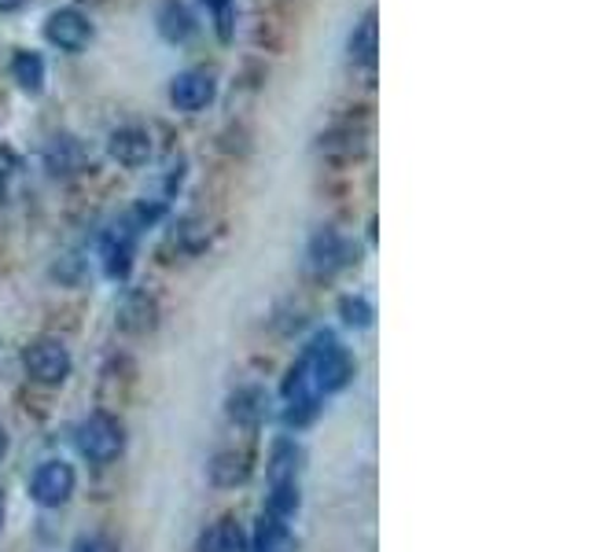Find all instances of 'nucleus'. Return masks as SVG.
<instances>
[{"label": "nucleus", "mask_w": 589, "mask_h": 552, "mask_svg": "<svg viewBox=\"0 0 589 552\" xmlns=\"http://www.w3.org/2000/svg\"><path fill=\"white\" fill-rule=\"evenodd\" d=\"M303 369L306 376H313L317 390H324V395L343 390L354 380V358L347 354V346H340V339H335L332 332L317 335L310 343V350H306L303 358Z\"/></svg>", "instance_id": "nucleus-1"}, {"label": "nucleus", "mask_w": 589, "mask_h": 552, "mask_svg": "<svg viewBox=\"0 0 589 552\" xmlns=\"http://www.w3.org/2000/svg\"><path fill=\"white\" fill-rule=\"evenodd\" d=\"M121 442H126V435H121L118 420H111L107 413L89 416L78 427V449L92 464H111L121 453Z\"/></svg>", "instance_id": "nucleus-2"}, {"label": "nucleus", "mask_w": 589, "mask_h": 552, "mask_svg": "<svg viewBox=\"0 0 589 552\" xmlns=\"http://www.w3.org/2000/svg\"><path fill=\"white\" fill-rule=\"evenodd\" d=\"M74 483H78V479H74V467L67 461H49V464H41L34 472L30 493H34L37 504H44V509H60V504L71 501Z\"/></svg>", "instance_id": "nucleus-3"}, {"label": "nucleus", "mask_w": 589, "mask_h": 552, "mask_svg": "<svg viewBox=\"0 0 589 552\" xmlns=\"http://www.w3.org/2000/svg\"><path fill=\"white\" fill-rule=\"evenodd\" d=\"M23 364L37 383H63L71 372V354H67V346L55 339H37L26 346Z\"/></svg>", "instance_id": "nucleus-4"}, {"label": "nucleus", "mask_w": 589, "mask_h": 552, "mask_svg": "<svg viewBox=\"0 0 589 552\" xmlns=\"http://www.w3.org/2000/svg\"><path fill=\"white\" fill-rule=\"evenodd\" d=\"M100 251H104V273L111 280H126L129 269H133V255H137V218L111 224Z\"/></svg>", "instance_id": "nucleus-5"}, {"label": "nucleus", "mask_w": 589, "mask_h": 552, "mask_svg": "<svg viewBox=\"0 0 589 552\" xmlns=\"http://www.w3.org/2000/svg\"><path fill=\"white\" fill-rule=\"evenodd\" d=\"M44 37H49V44H55L60 52H81L92 41V23L78 8H60V12H52L49 23H44Z\"/></svg>", "instance_id": "nucleus-6"}, {"label": "nucleus", "mask_w": 589, "mask_h": 552, "mask_svg": "<svg viewBox=\"0 0 589 552\" xmlns=\"http://www.w3.org/2000/svg\"><path fill=\"white\" fill-rule=\"evenodd\" d=\"M214 92H218V86H214V78L207 70H184L174 78L170 86V100L177 111H203L214 100Z\"/></svg>", "instance_id": "nucleus-7"}, {"label": "nucleus", "mask_w": 589, "mask_h": 552, "mask_svg": "<svg viewBox=\"0 0 589 552\" xmlns=\"http://www.w3.org/2000/svg\"><path fill=\"white\" fill-rule=\"evenodd\" d=\"M111 158L126 166V170H137V166H144L152 158V137L137 126L118 129V133H111Z\"/></svg>", "instance_id": "nucleus-8"}, {"label": "nucleus", "mask_w": 589, "mask_h": 552, "mask_svg": "<svg viewBox=\"0 0 589 552\" xmlns=\"http://www.w3.org/2000/svg\"><path fill=\"white\" fill-rule=\"evenodd\" d=\"M310 261L317 273H335V269L350 266V243L332 229H321L310 243Z\"/></svg>", "instance_id": "nucleus-9"}, {"label": "nucleus", "mask_w": 589, "mask_h": 552, "mask_svg": "<svg viewBox=\"0 0 589 552\" xmlns=\"http://www.w3.org/2000/svg\"><path fill=\"white\" fill-rule=\"evenodd\" d=\"M155 23H158V34H163L170 44H184L195 34V15L181 4V0H166V4L158 8Z\"/></svg>", "instance_id": "nucleus-10"}, {"label": "nucleus", "mask_w": 589, "mask_h": 552, "mask_svg": "<svg viewBox=\"0 0 589 552\" xmlns=\"http://www.w3.org/2000/svg\"><path fill=\"white\" fill-rule=\"evenodd\" d=\"M200 552H247V535L232 519H221L210 530H203Z\"/></svg>", "instance_id": "nucleus-11"}, {"label": "nucleus", "mask_w": 589, "mask_h": 552, "mask_svg": "<svg viewBox=\"0 0 589 552\" xmlns=\"http://www.w3.org/2000/svg\"><path fill=\"white\" fill-rule=\"evenodd\" d=\"M229 416L236 420V424H247V427L261 424V416H266V395H261L258 387L236 390V395L229 398Z\"/></svg>", "instance_id": "nucleus-12"}, {"label": "nucleus", "mask_w": 589, "mask_h": 552, "mask_svg": "<svg viewBox=\"0 0 589 552\" xmlns=\"http://www.w3.org/2000/svg\"><path fill=\"white\" fill-rule=\"evenodd\" d=\"M12 78L18 81V89H26V92H34V97H37V92L44 89V60L37 52H30V49L15 52Z\"/></svg>", "instance_id": "nucleus-13"}, {"label": "nucleus", "mask_w": 589, "mask_h": 552, "mask_svg": "<svg viewBox=\"0 0 589 552\" xmlns=\"http://www.w3.org/2000/svg\"><path fill=\"white\" fill-rule=\"evenodd\" d=\"M376 52H380V37H376V15H364L358 23V30L350 34V60L354 63H376Z\"/></svg>", "instance_id": "nucleus-14"}, {"label": "nucleus", "mask_w": 589, "mask_h": 552, "mask_svg": "<svg viewBox=\"0 0 589 552\" xmlns=\"http://www.w3.org/2000/svg\"><path fill=\"white\" fill-rule=\"evenodd\" d=\"M121 324L129 332H144L155 324V303L148 295H129V303L121 306Z\"/></svg>", "instance_id": "nucleus-15"}, {"label": "nucleus", "mask_w": 589, "mask_h": 552, "mask_svg": "<svg viewBox=\"0 0 589 552\" xmlns=\"http://www.w3.org/2000/svg\"><path fill=\"white\" fill-rule=\"evenodd\" d=\"M81 166V147L71 137H60L49 147V170L52 174H74Z\"/></svg>", "instance_id": "nucleus-16"}, {"label": "nucleus", "mask_w": 589, "mask_h": 552, "mask_svg": "<svg viewBox=\"0 0 589 552\" xmlns=\"http://www.w3.org/2000/svg\"><path fill=\"white\" fill-rule=\"evenodd\" d=\"M287 541V527L280 516H261L258 519V538H255V552H280V545Z\"/></svg>", "instance_id": "nucleus-17"}, {"label": "nucleus", "mask_w": 589, "mask_h": 552, "mask_svg": "<svg viewBox=\"0 0 589 552\" xmlns=\"http://www.w3.org/2000/svg\"><path fill=\"white\" fill-rule=\"evenodd\" d=\"M298 446L295 442H277L273 449V467H269V475H273V483H292L295 472H298Z\"/></svg>", "instance_id": "nucleus-18"}, {"label": "nucleus", "mask_w": 589, "mask_h": 552, "mask_svg": "<svg viewBox=\"0 0 589 552\" xmlns=\"http://www.w3.org/2000/svg\"><path fill=\"white\" fill-rule=\"evenodd\" d=\"M210 475L218 486H236L247 479V464H243V457H236V453H221L218 461L210 464Z\"/></svg>", "instance_id": "nucleus-19"}, {"label": "nucleus", "mask_w": 589, "mask_h": 552, "mask_svg": "<svg viewBox=\"0 0 589 552\" xmlns=\"http://www.w3.org/2000/svg\"><path fill=\"white\" fill-rule=\"evenodd\" d=\"M203 4L210 8V15H214V30H218L221 41H232V23H236V0H203Z\"/></svg>", "instance_id": "nucleus-20"}, {"label": "nucleus", "mask_w": 589, "mask_h": 552, "mask_svg": "<svg viewBox=\"0 0 589 552\" xmlns=\"http://www.w3.org/2000/svg\"><path fill=\"white\" fill-rule=\"evenodd\" d=\"M298 509V486L292 483H273V493H269V512L280 519H287Z\"/></svg>", "instance_id": "nucleus-21"}, {"label": "nucleus", "mask_w": 589, "mask_h": 552, "mask_svg": "<svg viewBox=\"0 0 589 552\" xmlns=\"http://www.w3.org/2000/svg\"><path fill=\"white\" fill-rule=\"evenodd\" d=\"M317 416V398L306 390V395H292L287 398V409H284V420L292 427H306L310 420Z\"/></svg>", "instance_id": "nucleus-22"}, {"label": "nucleus", "mask_w": 589, "mask_h": 552, "mask_svg": "<svg viewBox=\"0 0 589 552\" xmlns=\"http://www.w3.org/2000/svg\"><path fill=\"white\" fill-rule=\"evenodd\" d=\"M343 317H347V324H354V329H369L372 324V310L361 298H343Z\"/></svg>", "instance_id": "nucleus-23"}, {"label": "nucleus", "mask_w": 589, "mask_h": 552, "mask_svg": "<svg viewBox=\"0 0 589 552\" xmlns=\"http://www.w3.org/2000/svg\"><path fill=\"white\" fill-rule=\"evenodd\" d=\"M71 552H118V545L104 535H89V538H78L74 541Z\"/></svg>", "instance_id": "nucleus-24"}, {"label": "nucleus", "mask_w": 589, "mask_h": 552, "mask_svg": "<svg viewBox=\"0 0 589 552\" xmlns=\"http://www.w3.org/2000/svg\"><path fill=\"white\" fill-rule=\"evenodd\" d=\"M26 0H0V12H15V8H23Z\"/></svg>", "instance_id": "nucleus-25"}, {"label": "nucleus", "mask_w": 589, "mask_h": 552, "mask_svg": "<svg viewBox=\"0 0 589 552\" xmlns=\"http://www.w3.org/2000/svg\"><path fill=\"white\" fill-rule=\"evenodd\" d=\"M4 189H8V170L0 166V203H4Z\"/></svg>", "instance_id": "nucleus-26"}, {"label": "nucleus", "mask_w": 589, "mask_h": 552, "mask_svg": "<svg viewBox=\"0 0 589 552\" xmlns=\"http://www.w3.org/2000/svg\"><path fill=\"white\" fill-rule=\"evenodd\" d=\"M8 453V435H4V427H0V457Z\"/></svg>", "instance_id": "nucleus-27"}, {"label": "nucleus", "mask_w": 589, "mask_h": 552, "mask_svg": "<svg viewBox=\"0 0 589 552\" xmlns=\"http://www.w3.org/2000/svg\"><path fill=\"white\" fill-rule=\"evenodd\" d=\"M0 516H4V501H0Z\"/></svg>", "instance_id": "nucleus-28"}]
</instances>
